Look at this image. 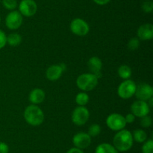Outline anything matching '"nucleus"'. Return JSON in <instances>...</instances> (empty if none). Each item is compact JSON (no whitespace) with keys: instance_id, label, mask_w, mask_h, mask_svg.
Returning <instances> with one entry per match:
<instances>
[{"instance_id":"24","label":"nucleus","mask_w":153,"mask_h":153,"mask_svg":"<svg viewBox=\"0 0 153 153\" xmlns=\"http://www.w3.org/2000/svg\"><path fill=\"white\" fill-rule=\"evenodd\" d=\"M1 3L4 8L10 10H13L17 6L16 0H1Z\"/></svg>"},{"instance_id":"8","label":"nucleus","mask_w":153,"mask_h":153,"mask_svg":"<svg viewBox=\"0 0 153 153\" xmlns=\"http://www.w3.org/2000/svg\"><path fill=\"white\" fill-rule=\"evenodd\" d=\"M22 15L18 10H12L6 16L5 25L9 29H17L22 25Z\"/></svg>"},{"instance_id":"18","label":"nucleus","mask_w":153,"mask_h":153,"mask_svg":"<svg viewBox=\"0 0 153 153\" xmlns=\"http://www.w3.org/2000/svg\"><path fill=\"white\" fill-rule=\"evenodd\" d=\"M131 134L134 141L139 143H143L147 140V134L142 129H136Z\"/></svg>"},{"instance_id":"20","label":"nucleus","mask_w":153,"mask_h":153,"mask_svg":"<svg viewBox=\"0 0 153 153\" xmlns=\"http://www.w3.org/2000/svg\"><path fill=\"white\" fill-rule=\"evenodd\" d=\"M22 42V37L18 33H11L7 36V44L11 46H16Z\"/></svg>"},{"instance_id":"23","label":"nucleus","mask_w":153,"mask_h":153,"mask_svg":"<svg viewBox=\"0 0 153 153\" xmlns=\"http://www.w3.org/2000/svg\"><path fill=\"white\" fill-rule=\"evenodd\" d=\"M142 153H153V140H146L142 146Z\"/></svg>"},{"instance_id":"5","label":"nucleus","mask_w":153,"mask_h":153,"mask_svg":"<svg viewBox=\"0 0 153 153\" xmlns=\"http://www.w3.org/2000/svg\"><path fill=\"white\" fill-rule=\"evenodd\" d=\"M136 84L131 80H125L121 82L117 88V94L121 98L128 99L134 95L136 90Z\"/></svg>"},{"instance_id":"34","label":"nucleus","mask_w":153,"mask_h":153,"mask_svg":"<svg viewBox=\"0 0 153 153\" xmlns=\"http://www.w3.org/2000/svg\"><path fill=\"white\" fill-rule=\"evenodd\" d=\"M0 2H1V0H0Z\"/></svg>"},{"instance_id":"10","label":"nucleus","mask_w":153,"mask_h":153,"mask_svg":"<svg viewBox=\"0 0 153 153\" xmlns=\"http://www.w3.org/2000/svg\"><path fill=\"white\" fill-rule=\"evenodd\" d=\"M150 111V107L148 105V103L144 100H136L131 104V112L134 114L135 117H141L144 116L149 114Z\"/></svg>"},{"instance_id":"2","label":"nucleus","mask_w":153,"mask_h":153,"mask_svg":"<svg viewBox=\"0 0 153 153\" xmlns=\"http://www.w3.org/2000/svg\"><path fill=\"white\" fill-rule=\"evenodd\" d=\"M25 122L31 126H39L44 121V113L43 110L35 104H31L24 111Z\"/></svg>"},{"instance_id":"22","label":"nucleus","mask_w":153,"mask_h":153,"mask_svg":"<svg viewBox=\"0 0 153 153\" xmlns=\"http://www.w3.org/2000/svg\"><path fill=\"white\" fill-rule=\"evenodd\" d=\"M102 128L100 126V124H97V123H94V124H92L89 127L88 134L91 136V137H96V136H98L99 134H100Z\"/></svg>"},{"instance_id":"9","label":"nucleus","mask_w":153,"mask_h":153,"mask_svg":"<svg viewBox=\"0 0 153 153\" xmlns=\"http://www.w3.org/2000/svg\"><path fill=\"white\" fill-rule=\"evenodd\" d=\"M37 10V3L34 0H22L19 4V12L24 16H34Z\"/></svg>"},{"instance_id":"31","label":"nucleus","mask_w":153,"mask_h":153,"mask_svg":"<svg viewBox=\"0 0 153 153\" xmlns=\"http://www.w3.org/2000/svg\"><path fill=\"white\" fill-rule=\"evenodd\" d=\"M67 153H85V152H84L82 149H80V148H76V147H73V148H70V149L67 152Z\"/></svg>"},{"instance_id":"17","label":"nucleus","mask_w":153,"mask_h":153,"mask_svg":"<svg viewBox=\"0 0 153 153\" xmlns=\"http://www.w3.org/2000/svg\"><path fill=\"white\" fill-rule=\"evenodd\" d=\"M95 153H119L113 145L108 142H102L97 146Z\"/></svg>"},{"instance_id":"25","label":"nucleus","mask_w":153,"mask_h":153,"mask_svg":"<svg viewBox=\"0 0 153 153\" xmlns=\"http://www.w3.org/2000/svg\"><path fill=\"white\" fill-rule=\"evenodd\" d=\"M127 46L130 50H136L140 46V40L137 38H132L128 40Z\"/></svg>"},{"instance_id":"13","label":"nucleus","mask_w":153,"mask_h":153,"mask_svg":"<svg viewBox=\"0 0 153 153\" xmlns=\"http://www.w3.org/2000/svg\"><path fill=\"white\" fill-rule=\"evenodd\" d=\"M139 40H149L153 38V25L151 23L143 24L137 29Z\"/></svg>"},{"instance_id":"6","label":"nucleus","mask_w":153,"mask_h":153,"mask_svg":"<svg viewBox=\"0 0 153 153\" xmlns=\"http://www.w3.org/2000/svg\"><path fill=\"white\" fill-rule=\"evenodd\" d=\"M90 117V112L85 106L76 107L72 114V121L76 125L82 126L87 123Z\"/></svg>"},{"instance_id":"19","label":"nucleus","mask_w":153,"mask_h":153,"mask_svg":"<svg viewBox=\"0 0 153 153\" xmlns=\"http://www.w3.org/2000/svg\"><path fill=\"white\" fill-rule=\"evenodd\" d=\"M118 74L123 80H128L131 76V69L127 64H122L118 68Z\"/></svg>"},{"instance_id":"32","label":"nucleus","mask_w":153,"mask_h":153,"mask_svg":"<svg viewBox=\"0 0 153 153\" xmlns=\"http://www.w3.org/2000/svg\"><path fill=\"white\" fill-rule=\"evenodd\" d=\"M93 1L99 5H105L110 2L111 0H93Z\"/></svg>"},{"instance_id":"11","label":"nucleus","mask_w":153,"mask_h":153,"mask_svg":"<svg viewBox=\"0 0 153 153\" xmlns=\"http://www.w3.org/2000/svg\"><path fill=\"white\" fill-rule=\"evenodd\" d=\"M136 98L140 100L146 101L153 96V88L149 84L141 83L136 86Z\"/></svg>"},{"instance_id":"1","label":"nucleus","mask_w":153,"mask_h":153,"mask_svg":"<svg viewBox=\"0 0 153 153\" xmlns=\"http://www.w3.org/2000/svg\"><path fill=\"white\" fill-rule=\"evenodd\" d=\"M133 142L134 140L132 137V134L126 129H123L117 131L113 139V146L118 152H125L131 149Z\"/></svg>"},{"instance_id":"3","label":"nucleus","mask_w":153,"mask_h":153,"mask_svg":"<svg viewBox=\"0 0 153 153\" xmlns=\"http://www.w3.org/2000/svg\"><path fill=\"white\" fill-rule=\"evenodd\" d=\"M98 78L92 73H85L79 75L76 80V85L79 89L89 92L95 88L98 84Z\"/></svg>"},{"instance_id":"16","label":"nucleus","mask_w":153,"mask_h":153,"mask_svg":"<svg viewBox=\"0 0 153 153\" xmlns=\"http://www.w3.org/2000/svg\"><path fill=\"white\" fill-rule=\"evenodd\" d=\"M45 98H46V94H45L44 91L39 88H36L31 90L29 96H28V99H29L30 102L32 104L35 105L41 104L44 100Z\"/></svg>"},{"instance_id":"27","label":"nucleus","mask_w":153,"mask_h":153,"mask_svg":"<svg viewBox=\"0 0 153 153\" xmlns=\"http://www.w3.org/2000/svg\"><path fill=\"white\" fill-rule=\"evenodd\" d=\"M152 118H151V116H149V115L144 116L140 118V124L143 128L150 127V126L152 125Z\"/></svg>"},{"instance_id":"29","label":"nucleus","mask_w":153,"mask_h":153,"mask_svg":"<svg viewBox=\"0 0 153 153\" xmlns=\"http://www.w3.org/2000/svg\"><path fill=\"white\" fill-rule=\"evenodd\" d=\"M9 146L4 142H0V153H8Z\"/></svg>"},{"instance_id":"26","label":"nucleus","mask_w":153,"mask_h":153,"mask_svg":"<svg viewBox=\"0 0 153 153\" xmlns=\"http://www.w3.org/2000/svg\"><path fill=\"white\" fill-rule=\"evenodd\" d=\"M141 8L145 13H151L153 10V2L151 0H146L142 3Z\"/></svg>"},{"instance_id":"15","label":"nucleus","mask_w":153,"mask_h":153,"mask_svg":"<svg viewBox=\"0 0 153 153\" xmlns=\"http://www.w3.org/2000/svg\"><path fill=\"white\" fill-rule=\"evenodd\" d=\"M64 69L60 64H53L48 68L46 72V76L49 80L55 81L59 79L64 72Z\"/></svg>"},{"instance_id":"33","label":"nucleus","mask_w":153,"mask_h":153,"mask_svg":"<svg viewBox=\"0 0 153 153\" xmlns=\"http://www.w3.org/2000/svg\"><path fill=\"white\" fill-rule=\"evenodd\" d=\"M0 22H1V17H0Z\"/></svg>"},{"instance_id":"28","label":"nucleus","mask_w":153,"mask_h":153,"mask_svg":"<svg viewBox=\"0 0 153 153\" xmlns=\"http://www.w3.org/2000/svg\"><path fill=\"white\" fill-rule=\"evenodd\" d=\"M7 44V36L5 33L0 29V50L2 49Z\"/></svg>"},{"instance_id":"21","label":"nucleus","mask_w":153,"mask_h":153,"mask_svg":"<svg viewBox=\"0 0 153 153\" xmlns=\"http://www.w3.org/2000/svg\"><path fill=\"white\" fill-rule=\"evenodd\" d=\"M89 95L85 92H79L76 97V102L79 106H85L89 102Z\"/></svg>"},{"instance_id":"7","label":"nucleus","mask_w":153,"mask_h":153,"mask_svg":"<svg viewBox=\"0 0 153 153\" xmlns=\"http://www.w3.org/2000/svg\"><path fill=\"white\" fill-rule=\"evenodd\" d=\"M70 27L73 34L81 37L87 35L90 31V26L88 22L81 18H76L73 20Z\"/></svg>"},{"instance_id":"4","label":"nucleus","mask_w":153,"mask_h":153,"mask_svg":"<svg viewBox=\"0 0 153 153\" xmlns=\"http://www.w3.org/2000/svg\"><path fill=\"white\" fill-rule=\"evenodd\" d=\"M106 124L112 130L119 131L126 125L125 117L120 113H111L106 118Z\"/></svg>"},{"instance_id":"14","label":"nucleus","mask_w":153,"mask_h":153,"mask_svg":"<svg viewBox=\"0 0 153 153\" xmlns=\"http://www.w3.org/2000/svg\"><path fill=\"white\" fill-rule=\"evenodd\" d=\"M88 67L91 73L95 74L97 78L101 77V70L102 68V62L99 57L93 56L89 58L88 62Z\"/></svg>"},{"instance_id":"12","label":"nucleus","mask_w":153,"mask_h":153,"mask_svg":"<svg viewBox=\"0 0 153 153\" xmlns=\"http://www.w3.org/2000/svg\"><path fill=\"white\" fill-rule=\"evenodd\" d=\"M91 136L85 132H79L73 137V142L75 147L80 149H85L91 144Z\"/></svg>"},{"instance_id":"30","label":"nucleus","mask_w":153,"mask_h":153,"mask_svg":"<svg viewBox=\"0 0 153 153\" xmlns=\"http://www.w3.org/2000/svg\"><path fill=\"white\" fill-rule=\"evenodd\" d=\"M125 117V120H126V122L128 123V124H131V123H133L134 122V120H135V116H134V114H132L131 112V113H128L127 114Z\"/></svg>"}]
</instances>
